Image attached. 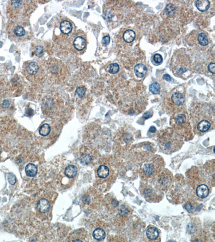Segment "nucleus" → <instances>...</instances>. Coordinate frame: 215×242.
Returning a JSON list of instances; mask_svg holds the SVG:
<instances>
[{"mask_svg": "<svg viewBox=\"0 0 215 242\" xmlns=\"http://www.w3.org/2000/svg\"><path fill=\"white\" fill-rule=\"evenodd\" d=\"M180 143L181 141L178 137V136L173 133H168L163 136L159 142L161 150L167 153L177 150L178 148H180Z\"/></svg>", "mask_w": 215, "mask_h": 242, "instance_id": "1", "label": "nucleus"}, {"mask_svg": "<svg viewBox=\"0 0 215 242\" xmlns=\"http://www.w3.org/2000/svg\"><path fill=\"white\" fill-rule=\"evenodd\" d=\"M9 36L11 39H24V37L26 36V31L23 27L15 22H11L7 27Z\"/></svg>", "mask_w": 215, "mask_h": 242, "instance_id": "2", "label": "nucleus"}, {"mask_svg": "<svg viewBox=\"0 0 215 242\" xmlns=\"http://www.w3.org/2000/svg\"><path fill=\"white\" fill-rule=\"evenodd\" d=\"M86 40L84 37L79 36L75 38L73 40V46L78 51H82L86 46Z\"/></svg>", "mask_w": 215, "mask_h": 242, "instance_id": "3", "label": "nucleus"}, {"mask_svg": "<svg viewBox=\"0 0 215 242\" xmlns=\"http://www.w3.org/2000/svg\"><path fill=\"white\" fill-rule=\"evenodd\" d=\"M38 210L42 213H45L50 209V203L46 199H42L38 202L37 205Z\"/></svg>", "mask_w": 215, "mask_h": 242, "instance_id": "4", "label": "nucleus"}, {"mask_svg": "<svg viewBox=\"0 0 215 242\" xmlns=\"http://www.w3.org/2000/svg\"><path fill=\"white\" fill-rule=\"evenodd\" d=\"M134 72L136 76L138 78H143L147 73V68L145 65L139 64L135 66Z\"/></svg>", "mask_w": 215, "mask_h": 242, "instance_id": "5", "label": "nucleus"}, {"mask_svg": "<svg viewBox=\"0 0 215 242\" xmlns=\"http://www.w3.org/2000/svg\"><path fill=\"white\" fill-rule=\"evenodd\" d=\"M39 70V67L37 63L31 61L28 63L26 67V72L30 76H34L37 74Z\"/></svg>", "mask_w": 215, "mask_h": 242, "instance_id": "6", "label": "nucleus"}, {"mask_svg": "<svg viewBox=\"0 0 215 242\" xmlns=\"http://www.w3.org/2000/svg\"><path fill=\"white\" fill-rule=\"evenodd\" d=\"M25 171L26 175L29 177H34L37 175L38 169L34 164H29L25 166Z\"/></svg>", "mask_w": 215, "mask_h": 242, "instance_id": "7", "label": "nucleus"}, {"mask_svg": "<svg viewBox=\"0 0 215 242\" xmlns=\"http://www.w3.org/2000/svg\"><path fill=\"white\" fill-rule=\"evenodd\" d=\"M196 194L199 198H205L209 194V188L207 186L201 185L199 186L196 189Z\"/></svg>", "mask_w": 215, "mask_h": 242, "instance_id": "8", "label": "nucleus"}, {"mask_svg": "<svg viewBox=\"0 0 215 242\" xmlns=\"http://www.w3.org/2000/svg\"><path fill=\"white\" fill-rule=\"evenodd\" d=\"M172 100L174 104L178 106H181L184 104L185 102V97L181 93H175L172 96Z\"/></svg>", "mask_w": 215, "mask_h": 242, "instance_id": "9", "label": "nucleus"}, {"mask_svg": "<svg viewBox=\"0 0 215 242\" xmlns=\"http://www.w3.org/2000/svg\"><path fill=\"white\" fill-rule=\"evenodd\" d=\"M196 6L198 10L202 12L208 10L210 7V2L208 0H199L196 2Z\"/></svg>", "mask_w": 215, "mask_h": 242, "instance_id": "10", "label": "nucleus"}, {"mask_svg": "<svg viewBox=\"0 0 215 242\" xmlns=\"http://www.w3.org/2000/svg\"><path fill=\"white\" fill-rule=\"evenodd\" d=\"M72 25L69 21H63L60 24V31L64 34H69L72 31Z\"/></svg>", "mask_w": 215, "mask_h": 242, "instance_id": "11", "label": "nucleus"}, {"mask_svg": "<svg viewBox=\"0 0 215 242\" xmlns=\"http://www.w3.org/2000/svg\"><path fill=\"white\" fill-rule=\"evenodd\" d=\"M78 173V169L74 165H69L66 168L65 175L68 178L75 177Z\"/></svg>", "mask_w": 215, "mask_h": 242, "instance_id": "12", "label": "nucleus"}, {"mask_svg": "<svg viewBox=\"0 0 215 242\" xmlns=\"http://www.w3.org/2000/svg\"><path fill=\"white\" fill-rule=\"evenodd\" d=\"M146 236L150 240H157L159 236V231L155 227H151L146 231Z\"/></svg>", "mask_w": 215, "mask_h": 242, "instance_id": "13", "label": "nucleus"}, {"mask_svg": "<svg viewBox=\"0 0 215 242\" xmlns=\"http://www.w3.org/2000/svg\"><path fill=\"white\" fill-rule=\"evenodd\" d=\"M97 175L101 178H105L107 177L109 174V169L105 165L100 166L97 171Z\"/></svg>", "mask_w": 215, "mask_h": 242, "instance_id": "14", "label": "nucleus"}, {"mask_svg": "<svg viewBox=\"0 0 215 242\" xmlns=\"http://www.w3.org/2000/svg\"><path fill=\"white\" fill-rule=\"evenodd\" d=\"M93 236L95 240L102 241L105 238V232L102 229L97 228L93 232Z\"/></svg>", "mask_w": 215, "mask_h": 242, "instance_id": "15", "label": "nucleus"}, {"mask_svg": "<svg viewBox=\"0 0 215 242\" xmlns=\"http://www.w3.org/2000/svg\"><path fill=\"white\" fill-rule=\"evenodd\" d=\"M135 37H136L135 32L131 30H126L124 34V40H125V42L128 43L133 42Z\"/></svg>", "mask_w": 215, "mask_h": 242, "instance_id": "16", "label": "nucleus"}, {"mask_svg": "<svg viewBox=\"0 0 215 242\" xmlns=\"http://www.w3.org/2000/svg\"><path fill=\"white\" fill-rule=\"evenodd\" d=\"M211 124L207 120H203L197 125V129L201 132H205L210 128Z\"/></svg>", "mask_w": 215, "mask_h": 242, "instance_id": "17", "label": "nucleus"}, {"mask_svg": "<svg viewBox=\"0 0 215 242\" xmlns=\"http://www.w3.org/2000/svg\"><path fill=\"white\" fill-rule=\"evenodd\" d=\"M155 171V167L152 164H145L143 167V171L145 175L149 176L152 175Z\"/></svg>", "mask_w": 215, "mask_h": 242, "instance_id": "18", "label": "nucleus"}, {"mask_svg": "<svg viewBox=\"0 0 215 242\" xmlns=\"http://www.w3.org/2000/svg\"><path fill=\"white\" fill-rule=\"evenodd\" d=\"M51 131V128L50 125L48 124H44L42 125L39 130V133L40 135L43 136H46L50 133Z\"/></svg>", "mask_w": 215, "mask_h": 242, "instance_id": "19", "label": "nucleus"}, {"mask_svg": "<svg viewBox=\"0 0 215 242\" xmlns=\"http://www.w3.org/2000/svg\"><path fill=\"white\" fill-rule=\"evenodd\" d=\"M198 42L200 45L202 46H206L208 44L209 42L207 37L203 33H201L198 36Z\"/></svg>", "mask_w": 215, "mask_h": 242, "instance_id": "20", "label": "nucleus"}, {"mask_svg": "<svg viewBox=\"0 0 215 242\" xmlns=\"http://www.w3.org/2000/svg\"><path fill=\"white\" fill-rule=\"evenodd\" d=\"M149 89H150V91L153 94H159L160 90V85L159 83H152L150 86Z\"/></svg>", "mask_w": 215, "mask_h": 242, "instance_id": "21", "label": "nucleus"}, {"mask_svg": "<svg viewBox=\"0 0 215 242\" xmlns=\"http://www.w3.org/2000/svg\"><path fill=\"white\" fill-rule=\"evenodd\" d=\"M165 11L168 16H172L175 13V7L172 4H169L166 7Z\"/></svg>", "mask_w": 215, "mask_h": 242, "instance_id": "22", "label": "nucleus"}, {"mask_svg": "<svg viewBox=\"0 0 215 242\" xmlns=\"http://www.w3.org/2000/svg\"><path fill=\"white\" fill-rule=\"evenodd\" d=\"M92 160V158L89 154H84L80 157V162L83 165H88Z\"/></svg>", "mask_w": 215, "mask_h": 242, "instance_id": "23", "label": "nucleus"}, {"mask_svg": "<svg viewBox=\"0 0 215 242\" xmlns=\"http://www.w3.org/2000/svg\"><path fill=\"white\" fill-rule=\"evenodd\" d=\"M119 70V65L116 63H113L110 65V68H109V73L111 74H116L118 73Z\"/></svg>", "mask_w": 215, "mask_h": 242, "instance_id": "24", "label": "nucleus"}, {"mask_svg": "<svg viewBox=\"0 0 215 242\" xmlns=\"http://www.w3.org/2000/svg\"><path fill=\"white\" fill-rule=\"evenodd\" d=\"M186 116L184 114H179L176 117V123L178 125H181L186 122Z\"/></svg>", "mask_w": 215, "mask_h": 242, "instance_id": "25", "label": "nucleus"}, {"mask_svg": "<svg viewBox=\"0 0 215 242\" xmlns=\"http://www.w3.org/2000/svg\"><path fill=\"white\" fill-rule=\"evenodd\" d=\"M85 93H86V88L84 87H78L76 88V94L80 97H84Z\"/></svg>", "mask_w": 215, "mask_h": 242, "instance_id": "26", "label": "nucleus"}, {"mask_svg": "<svg viewBox=\"0 0 215 242\" xmlns=\"http://www.w3.org/2000/svg\"><path fill=\"white\" fill-rule=\"evenodd\" d=\"M34 52L37 56L41 57L44 53L43 48L41 46H37V47H36L34 49Z\"/></svg>", "mask_w": 215, "mask_h": 242, "instance_id": "27", "label": "nucleus"}, {"mask_svg": "<svg viewBox=\"0 0 215 242\" xmlns=\"http://www.w3.org/2000/svg\"><path fill=\"white\" fill-rule=\"evenodd\" d=\"M8 181L11 185H14L16 182V177L12 173H9L8 175Z\"/></svg>", "mask_w": 215, "mask_h": 242, "instance_id": "28", "label": "nucleus"}, {"mask_svg": "<svg viewBox=\"0 0 215 242\" xmlns=\"http://www.w3.org/2000/svg\"><path fill=\"white\" fill-rule=\"evenodd\" d=\"M154 60L155 63H157V64H160L163 62V57L159 54H156L154 56Z\"/></svg>", "mask_w": 215, "mask_h": 242, "instance_id": "29", "label": "nucleus"}, {"mask_svg": "<svg viewBox=\"0 0 215 242\" xmlns=\"http://www.w3.org/2000/svg\"><path fill=\"white\" fill-rule=\"evenodd\" d=\"M184 207H185V209H186V211H187L188 213H193V210H194V207H193V206L192 205V203H190V202H187V203L185 205Z\"/></svg>", "mask_w": 215, "mask_h": 242, "instance_id": "30", "label": "nucleus"}, {"mask_svg": "<svg viewBox=\"0 0 215 242\" xmlns=\"http://www.w3.org/2000/svg\"><path fill=\"white\" fill-rule=\"evenodd\" d=\"M110 38L109 36H106L103 38L102 43L104 46H107L110 43Z\"/></svg>", "mask_w": 215, "mask_h": 242, "instance_id": "31", "label": "nucleus"}, {"mask_svg": "<svg viewBox=\"0 0 215 242\" xmlns=\"http://www.w3.org/2000/svg\"><path fill=\"white\" fill-rule=\"evenodd\" d=\"M187 231L190 234H193L195 232H196V228L194 226V225L192 224H189L187 226Z\"/></svg>", "mask_w": 215, "mask_h": 242, "instance_id": "32", "label": "nucleus"}, {"mask_svg": "<svg viewBox=\"0 0 215 242\" xmlns=\"http://www.w3.org/2000/svg\"><path fill=\"white\" fill-rule=\"evenodd\" d=\"M208 70L210 72V73H213V74H215V63H211L209 65H208Z\"/></svg>", "mask_w": 215, "mask_h": 242, "instance_id": "33", "label": "nucleus"}, {"mask_svg": "<svg viewBox=\"0 0 215 242\" xmlns=\"http://www.w3.org/2000/svg\"><path fill=\"white\" fill-rule=\"evenodd\" d=\"M152 115V114H151V112H145L144 114L143 115V117L144 118H145V119H148V118H149L150 117H151Z\"/></svg>", "mask_w": 215, "mask_h": 242, "instance_id": "34", "label": "nucleus"}, {"mask_svg": "<svg viewBox=\"0 0 215 242\" xmlns=\"http://www.w3.org/2000/svg\"><path fill=\"white\" fill-rule=\"evenodd\" d=\"M163 78L166 81H168V82H170L172 81L171 76H169L168 74H165L163 76Z\"/></svg>", "mask_w": 215, "mask_h": 242, "instance_id": "35", "label": "nucleus"}, {"mask_svg": "<svg viewBox=\"0 0 215 242\" xmlns=\"http://www.w3.org/2000/svg\"><path fill=\"white\" fill-rule=\"evenodd\" d=\"M144 194L146 195V197L151 196L152 194V191L150 190H147L146 192H145Z\"/></svg>", "mask_w": 215, "mask_h": 242, "instance_id": "36", "label": "nucleus"}, {"mask_svg": "<svg viewBox=\"0 0 215 242\" xmlns=\"http://www.w3.org/2000/svg\"><path fill=\"white\" fill-rule=\"evenodd\" d=\"M149 131H150L151 133H154L156 131V128H155L154 126H152V127H151L150 128V129H149Z\"/></svg>", "mask_w": 215, "mask_h": 242, "instance_id": "37", "label": "nucleus"}, {"mask_svg": "<svg viewBox=\"0 0 215 242\" xmlns=\"http://www.w3.org/2000/svg\"><path fill=\"white\" fill-rule=\"evenodd\" d=\"M1 148H0V153H1Z\"/></svg>", "mask_w": 215, "mask_h": 242, "instance_id": "38", "label": "nucleus"}]
</instances>
